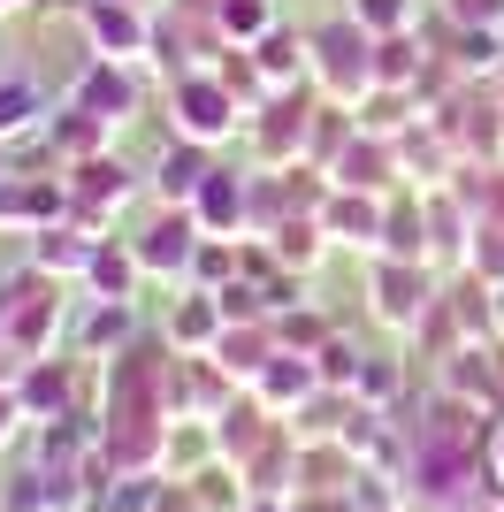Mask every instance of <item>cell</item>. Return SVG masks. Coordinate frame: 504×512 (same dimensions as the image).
Returning a JSON list of instances; mask_svg holds the SVG:
<instances>
[{
	"instance_id": "1",
	"label": "cell",
	"mask_w": 504,
	"mask_h": 512,
	"mask_svg": "<svg viewBox=\"0 0 504 512\" xmlns=\"http://www.w3.org/2000/svg\"><path fill=\"white\" fill-rule=\"evenodd\" d=\"M314 54H321V77H329L336 92L375 77V62H367V23H329V31H314Z\"/></svg>"
},
{
	"instance_id": "2",
	"label": "cell",
	"mask_w": 504,
	"mask_h": 512,
	"mask_svg": "<svg viewBox=\"0 0 504 512\" xmlns=\"http://www.w3.org/2000/svg\"><path fill=\"white\" fill-rule=\"evenodd\" d=\"M176 107H184V130H191V138H222V130L237 123L230 92L214 85V77H184V85H176Z\"/></svg>"
},
{
	"instance_id": "3",
	"label": "cell",
	"mask_w": 504,
	"mask_h": 512,
	"mask_svg": "<svg viewBox=\"0 0 504 512\" xmlns=\"http://www.w3.org/2000/svg\"><path fill=\"white\" fill-rule=\"evenodd\" d=\"M130 253H138V268H184V260H191V214H168V222H153V230L138 237Z\"/></svg>"
},
{
	"instance_id": "4",
	"label": "cell",
	"mask_w": 504,
	"mask_h": 512,
	"mask_svg": "<svg viewBox=\"0 0 504 512\" xmlns=\"http://www.w3.org/2000/svg\"><path fill=\"white\" fill-rule=\"evenodd\" d=\"M420 291H428V283H420L413 268H398V260H390V268H375V314H382V321H413L420 306H428Z\"/></svg>"
},
{
	"instance_id": "5",
	"label": "cell",
	"mask_w": 504,
	"mask_h": 512,
	"mask_svg": "<svg viewBox=\"0 0 504 512\" xmlns=\"http://www.w3.org/2000/svg\"><path fill=\"white\" fill-rule=\"evenodd\" d=\"M39 115H46L39 77H0V138H23Z\"/></svg>"
},
{
	"instance_id": "6",
	"label": "cell",
	"mask_w": 504,
	"mask_h": 512,
	"mask_svg": "<svg viewBox=\"0 0 504 512\" xmlns=\"http://www.w3.org/2000/svg\"><path fill=\"white\" fill-rule=\"evenodd\" d=\"M92 107H107V123H123V107H130V85L115 77V69H92L77 85V115H92Z\"/></svg>"
},
{
	"instance_id": "7",
	"label": "cell",
	"mask_w": 504,
	"mask_h": 512,
	"mask_svg": "<svg viewBox=\"0 0 504 512\" xmlns=\"http://www.w3.org/2000/svg\"><path fill=\"white\" fill-rule=\"evenodd\" d=\"M92 39H107L115 46V62H123V54H138V39H146V31H138V16H130V8H115V0H92Z\"/></svg>"
},
{
	"instance_id": "8",
	"label": "cell",
	"mask_w": 504,
	"mask_h": 512,
	"mask_svg": "<svg viewBox=\"0 0 504 512\" xmlns=\"http://www.w3.org/2000/svg\"><path fill=\"white\" fill-rule=\"evenodd\" d=\"M260 390H268V398H306V390H314V367H298L291 352H275V367H260Z\"/></svg>"
},
{
	"instance_id": "9",
	"label": "cell",
	"mask_w": 504,
	"mask_h": 512,
	"mask_svg": "<svg viewBox=\"0 0 504 512\" xmlns=\"http://www.w3.org/2000/svg\"><path fill=\"white\" fill-rule=\"evenodd\" d=\"M199 222H237V176L207 169V184H199Z\"/></svg>"
},
{
	"instance_id": "10",
	"label": "cell",
	"mask_w": 504,
	"mask_h": 512,
	"mask_svg": "<svg viewBox=\"0 0 504 512\" xmlns=\"http://www.w3.org/2000/svg\"><path fill=\"white\" fill-rule=\"evenodd\" d=\"M359 23H367V31H398V23H405V0H359Z\"/></svg>"
},
{
	"instance_id": "11",
	"label": "cell",
	"mask_w": 504,
	"mask_h": 512,
	"mask_svg": "<svg viewBox=\"0 0 504 512\" xmlns=\"http://www.w3.org/2000/svg\"><path fill=\"white\" fill-rule=\"evenodd\" d=\"M443 8H451L466 31H474V23H497V16H504V0H443Z\"/></svg>"
},
{
	"instance_id": "12",
	"label": "cell",
	"mask_w": 504,
	"mask_h": 512,
	"mask_svg": "<svg viewBox=\"0 0 504 512\" xmlns=\"http://www.w3.org/2000/svg\"><path fill=\"white\" fill-rule=\"evenodd\" d=\"M222 23H230V31H260V23H268V0H230Z\"/></svg>"
},
{
	"instance_id": "13",
	"label": "cell",
	"mask_w": 504,
	"mask_h": 512,
	"mask_svg": "<svg viewBox=\"0 0 504 512\" xmlns=\"http://www.w3.org/2000/svg\"><path fill=\"white\" fill-rule=\"evenodd\" d=\"M54 398H62V375H31L23 383V406H54Z\"/></svg>"
},
{
	"instance_id": "14",
	"label": "cell",
	"mask_w": 504,
	"mask_h": 512,
	"mask_svg": "<svg viewBox=\"0 0 504 512\" xmlns=\"http://www.w3.org/2000/svg\"><path fill=\"white\" fill-rule=\"evenodd\" d=\"M260 62H268V69H298V39H268V46H260Z\"/></svg>"
},
{
	"instance_id": "15",
	"label": "cell",
	"mask_w": 504,
	"mask_h": 512,
	"mask_svg": "<svg viewBox=\"0 0 504 512\" xmlns=\"http://www.w3.org/2000/svg\"><path fill=\"white\" fill-rule=\"evenodd\" d=\"M8 421H16V398H0V436H8Z\"/></svg>"
},
{
	"instance_id": "16",
	"label": "cell",
	"mask_w": 504,
	"mask_h": 512,
	"mask_svg": "<svg viewBox=\"0 0 504 512\" xmlns=\"http://www.w3.org/2000/svg\"><path fill=\"white\" fill-rule=\"evenodd\" d=\"M497 474H504V436H497Z\"/></svg>"
},
{
	"instance_id": "17",
	"label": "cell",
	"mask_w": 504,
	"mask_h": 512,
	"mask_svg": "<svg viewBox=\"0 0 504 512\" xmlns=\"http://www.w3.org/2000/svg\"><path fill=\"white\" fill-rule=\"evenodd\" d=\"M0 8H16V0H0Z\"/></svg>"
},
{
	"instance_id": "18",
	"label": "cell",
	"mask_w": 504,
	"mask_h": 512,
	"mask_svg": "<svg viewBox=\"0 0 504 512\" xmlns=\"http://www.w3.org/2000/svg\"><path fill=\"white\" fill-rule=\"evenodd\" d=\"M260 512H275V505H260Z\"/></svg>"
}]
</instances>
